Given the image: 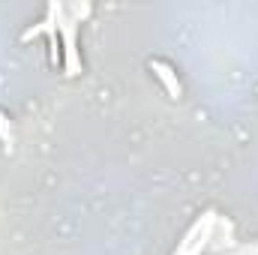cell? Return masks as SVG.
Returning a JSON list of instances; mask_svg holds the SVG:
<instances>
[{
  "mask_svg": "<svg viewBox=\"0 0 258 255\" xmlns=\"http://www.w3.org/2000/svg\"><path fill=\"white\" fill-rule=\"evenodd\" d=\"M63 63H66V75H78V51H75V30L72 21H63Z\"/></svg>",
  "mask_w": 258,
  "mask_h": 255,
  "instance_id": "1",
  "label": "cell"
},
{
  "mask_svg": "<svg viewBox=\"0 0 258 255\" xmlns=\"http://www.w3.org/2000/svg\"><path fill=\"white\" fill-rule=\"evenodd\" d=\"M150 69L159 75V81L165 84V90H168V96H180V84H177V78H174V69L168 63H162V60H150Z\"/></svg>",
  "mask_w": 258,
  "mask_h": 255,
  "instance_id": "2",
  "label": "cell"
},
{
  "mask_svg": "<svg viewBox=\"0 0 258 255\" xmlns=\"http://www.w3.org/2000/svg\"><path fill=\"white\" fill-rule=\"evenodd\" d=\"M45 33H48V39H51V63L57 66L60 63V42H57V33H54V27H48Z\"/></svg>",
  "mask_w": 258,
  "mask_h": 255,
  "instance_id": "3",
  "label": "cell"
}]
</instances>
